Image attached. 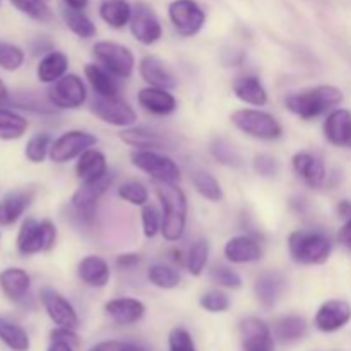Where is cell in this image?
<instances>
[{
	"mask_svg": "<svg viewBox=\"0 0 351 351\" xmlns=\"http://www.w3.org/2000/svg\"><path fill=\"white\" fill-rule=\"evenodd\" d=\"M137 103L143 106L146 112L153 115L167 117L177 110V98L170 93V89L154 88V86H146L137 93Z\"/></svg>",
	"mask_w": 351,
	"mask_h": 351,
	"instance_id": "obj_18",
	"label": "cell"
},
{
	"mask_svg": "<svg viewBox=\"0 0 351 351\" xmlns=\"http://www.w3.org/2000/svg\"><path fill=\"white\" fill-rule=\"evenodd\" d=\"M209 261V242L206 239H199L192 243L187 254V269L192 276H201L204 273Z\"/></svg>",
	"mask_w": 351,
	"mask_h": 351,
	"instance_id": "obj_40",
	"label": "cell"
},
{
	"mask_svg": "<svg viewBox=\"0 0 351 351\" xmlns=\"http://www.w3.org/2000/svg\"><path fill=\"white\" fill-rule=\"evenodd\" d=\"M291 167L293 171L312 189H319L324 185L326 180V167L319 156L312 153H302L293 154L291 158Z\"/></svg>",
	"mask_w": 351,
	"mask_h": 351,
	"instance_id": "obj_22",
	"label": "cell"
},
{
	"mask_svg": "<svg viewBox=\"0 0 351 351\" xmlns=\"http://www.w3.org/2000/svg\"><path fill=\"white\" fill-rule=\"evenodd\" d=\"M192 184H194L195 191L202 195L204 199L211 202H219L223 199V189L219 182L213 177L211 173L204 170H195L192 173Z\"/></svg>",
	"mask_w": 351,
	"mask_h": 351,
	"instance_id": "obj_37",
	"label": "cell"
},
{
	"mask_svg": "<svg viewBox=\"0 0 351 351\" xmlns=\"http://www.w3.org/2000/svg\"><path fill=\"white\" fill-rule=\"evenodd\" d=\"M233 93L242 103L254 106H264L267 103V91L256 75H242L232 84Z\"/></svg>",
	"mask_w": 351,
	"mask_h": 351,
	"instance_id": "obj_28",
	"label": "cell"
},
{
	"mask_svg": "<svg viewBox=\"0 0 351 351\" xmlns=\"http://www.w3.org/2000/svg\"><path fill=\"white\" fill-rule=\"evenodd\" d=\"M308 331L307 321L300 315H283V317L276 319L273 324V336L280 339L281 343H293L298 339L305 338Z\"/></svg>",
	"mask_w": 351,
	"mask_h": 351,
	"instance_id": "obj_31",
	"label": "cell"
},
{
	"mask_svg": "<svg viewBox=\"0 0 351 351\" xmlns=\"http://www.w3.org/2000/svg\"><path fill=\"white\" fill-rule=\"evenodd\" d=\"M223 252L230 263L250 264L263 257V245L252 235H237L225 243Z\"/></svg>",
	"mask_w": 351,
	"mask_h": 351,
	"instance_id": "obj_17",
	"label": "cell"
},
{
	"mask_svg": "<svg viewBox=\"0 0 351 351\" xmlns=\"http://www.w3.org/2000/svg\"><path fill=\"white\" fill-rule=\"evenodd\" d=\"M119 197H122L123 201L129 202V204L141 206V208H143V206L147 204L149 192H147L146 185L141 184V182L129 180L119 187Z\"/></svg>",
	"mask_w": 351,
	"mask_h": 351,
	"instance_id": "obj_42",
	"label": "cell"
},
{
	"mask_svg": "<svg viewBox=\"0 0 351 351\" xmlns=\"http://www.w3.org/2000/svg\"><path fill=\"white\" fill-rule=\"evenodd\" d=\"M84 75L98 96H119V86L113 79V74H110L105 67L88 64L84 67Z\"/></svg>",
	"mask_w": 351,
	"mask_h": 351,
	"instance_id": "obj_33",
	"label": "cell"
},
{
	"mask_svg": "<svg viewBox=\"0 0 351 351\" xmlns=\"http://www.w3.org/2000/svg\"><path fill=\"white\" fill-rule=\"evenodd\" d=\"M139 256L137 254H122V256L117 257V264L120 267H134L139 264Z\"/></svg>",
	"mask_w": 351,
	"mask_h": 351,
	"instance_id": "obj_52",
	"label": "cell"
},
{
	"mask_svg": "<svg viewBox=\"0 0 351 351\" xmlns=\"http://www.w3.org/2000/svg\"><path fill=\"white\" fill-rule=\"evenodd\" d=\"M120 350V341H103L98 343L96 346H93L89 351H119Z\"/></svg>",
	"mask_w": 351,
	"mask_h": 351,
	"instance_id": "obj_54",
	"label": "cell"
},
{
	"mask_svg": "<svg viewBox=\"0 0 351 351\" xmlns=\"http://www.w3.org/2000/svg\"><path fill=\"white\" fill-rule=\"evenodd\" d=\"M27 120L12 110L0 108V139L14 141L26 134Z\"/></svg>",
	"mask_w": 351,
	"mask_h": 351,
	"instance_id": "obj_35",
	"label": "cell"
},
{
	"mask_svg": "<svg viewBox=\"0 0 351 351\" xmlns=\"http://www.w3.org/2000/svg\"><path fill=\"white\" fill-rule=\"evenodd\" d=\"M147 280L156 288H161V290H173L180 285L182 278L177 269L167 266V264H153L147 269Z\"/></svg>",
	"mask_w": 351,
	"mask_h": 351,
	"instance_id": "obj_38",
	"label": "cell"
},
{
	"mask_svg": "<svg viewBox=\"0 0 351 351\" xmlns=\"http://www.w3.org/2000/svg\"><path fill=\"white\" fill-rule=\"evenodd\" d=\"M112 180L113 175L108 173L106 177L99 178V180L84 182V184L74 192V195H72V206H74L75 211H77L79 215H84V218H91L99 197L108 191V187L112 185Z\"/></svg>",
	"mask_w": 351,
	"mask_h": 351,
	"instance_id": "obj_16",
	"label": "cell"
},
{
	"mask_svg": "<svg viewBox=\"0 0 351 351\" xmlns=\"http://www.w3.org/2000/svg\"><path fill=\"white\" fill-rule=\"evenodd\" d=\"M139 74L147 82V86L163 89L177 88V75L171 72V69L161 58L154 57V55H146L141 60Z\"/></svg>",
	"mask_w": 351,
	"mask_h": 351,
	"instance_id": "obj_20",
	"label": "cell"
},
{
	"mask_svg": "<svg viewBox=\"0 0 351 351\" xmlns=\"http://www.w3.org/2000/svg\"><path fill=\"white\" fill-rule=\"evenodd\" d=\"M283 276L280 273H273V271L263 273L254 285V293H256L257 302L266 308L274 307L278 298H280L281 290H283Z\"/></svg>",
	"mask_w": 351,
	"mask_h": 351,
	"instance_id": "obj_29",
	"label": "cell"
},
{
	"mask_svg": "<svg viewBox=\"0 0 351 351\" xmlns=\"http://www.w3.org/2000/svg\"><path fill=\"white\" fill-rule=\"evenodd\" d=\"M96 143L98 139L86 130H67L51 143L50 160L58 165L67 163V161L81 156L86 149L93 147Z\"/></svg>",
	"mask_w": 351,
	"mask_h": 351,
	"instance_id": "obj_11",
	"label": "cell"
},
{
	"mask_svg": "<svg viewBox=\"0 0 351 351\" xmlns=\"http://www.w3.org/2000/svg\"><path fill=\"white\" fill-rule=\"evenodd\" d=\"M336 211H338V215L341 216L343 219H348L351 218V201H339L338 206H336Z\"/></svg>",
	"mask_w": 351,
	"mask_h": 351,
	"instance_id": "obj_55",
	"label": "cell"
},
{
	"mask_svg": "<svg viewBox=\"0 0 351 351\" xmlns=\"http://www.w3.org/2000/svg\"><path fill=\"white\" fill-rule=\"evenodd\" d=\"M48 351H74V346L64 341H51V345L48 346Z\"/></svg>",
	"mask_w": 351,
	"mask_h": 351,
	"instance_id": "obj_57",
	"label": "cell"
},
{
	"mask_svg": "<svg viewBox=\"0 0 351 351\" xmlns=\"http://www.w3.org/2000/svg\"><path fill=\"white\" fill-rule=\"evenodd\" d=\"M119 137L123 143L137 149H168V141L161 134L144 129V127H125L119 134Z\"/></svg>",
	"mask_w": 351,
	"mask_h": 351,
	"instance_id": "obj_27",
	"label": "cell"
},
{
	"mask_svg": "<svg viewBox=\"0 0 351 351\" xmlns=\"http://www.w3.org/2000/svg\"><path fill=\"white\" fill-rule=\"evenodd\" d=\"M129 24L132 36L143 45L156 43L161 38V34H163V27H161L156 12L153 10V7H149L144 2L134 5L132 17H130Z\"/></svg>",
	"mask_w": 351,
	"mask_h": 351,
	"instance_id": "obj_12",
	"label": "cell"
},
{
	"mask_svg": "<svg viewBox=\"0 0 351 351\" xmlns=\"http://www.w3.org/2000/svg\"><path fill=\"white\" fill-rule=\"evenodd\" d=\"M168 346H170V351H197L191 332L184 328L171 329L168 336Z\"/></svg>",
	"mask_w": 351,
	"mask_h": 351,
	"instance_id": "obj_48",
	"label": "cell"
},
{
	"mask_svg": "<svg viewBox=\"0 0 351 351\" xmlns=\"http://www.w3.org/2000/svg\"><path fill=\"white\" fill-rule=\"evenodd\" d=\"M324 136L329 144L338 147L351 146V112L346 108H336L326 117Z\"/></svg>",
	"mask_w": 351,
	"mask_h": 351,
	"instance_id": "obj_19",
	"label": "cell"
},
{
	"mask_svg": "<svg viewBox=\"0 0 351 351\" xmlns=\"http://www.w3.org/2000/svg\"><path fill=\"white\" fill-rule=\"evenodd\" d=\"M34 197L33 191L10 192L0 201V226H10L29 208Z\"/></svg>",
	"mask_w": 351,
	"mask_h": 351,
	"instance_id": "obj_25",
	"label": "cell"
},
{
	"mask_svg": "<svg viewBox=\"0 0 351 351\" xmlns=\"http://www.w3.org/2000/svg\"><path fill=\"white\" fill-rule=\"evenodd\" d=\"M254 170L261 177H274L280 171V163L269 154H257L254 158Z\"/></svg>",
	"mask_w": 351,
	"mask_h": 351,
	"instance_id": "obj_49",
	"label": "cell"
},
{
	"mask_svg": "<svg viewBox=\"0 0 351 351\" xmlns=\"http://www.w3.org/2000/svg\"><path fill=\"white\" fill-rule=\"evenodd\" d=\"M105 312L113 322L120 326H130L139 322L146 314V305L137 298L122 297L113 298V300L106 302Z\"/></svg>",
	"mask_w": 351,
	"mask_h": 351,
	"instance_id": "obj_21",
	"label": "cell"
},
{
	"mask_svg": "<svg viewBox=\"0 0 351 351\" xmlns=\"http://www.w3.org/2000/svg\"><path fill=\"white\" fill-rule=\"evenodd\" d=\"M93 55L110 74L120 79H129L134 72L136 58L130 48L115 41H98L93 47Z\"/></svg>",
	"mask_w": 351,
	"mask_h": 351,
	"instance_id": "obj_6",
	"label": "cell"
},
{
	"mask_svg": "<svg viewBox=\"0 0 351 351\" xmlns=\"http://www.w3.org/2000/svg\"><path fill=\"white\" fill-rule=\"evenodd\" d=\"M199 305L211 314H221L230 308V298L221 290H209L199 298Z\"/></svg>",
	"mask_w": 351,
	"mask_h": 351,
	"instance_id": "obj_43",
	"label": "cell"
},
{
	"mask_svg": "<svg viewBox=\"0 0 351 351\" xmlns=\"http://www.w3.org/2000/svg\"><path fill=\"white\" fill-rule=\"evenodd\" d=\"M31 48H33V51H34V55H38V53H48V51H51V43L50 41H47V40H36V41H33V43H31Z\"/></svg>",
	"mask_w": 351,
	"mask_h": 351,
	"instance_id": "obj_53",
	"label": "cell"
},
{
	"mask_svg": "<svg viewBox=\"0 0 351 351\" xmlns=\"http://www.w3.org/2000/svg\"><path fill=\"white\" fill-rule=\"evenodd\" d=\"M130 161L136 168L149 175L154 182H171L177 184L180 180V168L167 154H161L153 149H136L130 154Z\"/></svg>",
	"mask_w": 351,
	"mask_h": 351,
	"instance_id": "obj_7",
	"label": "cell"
},
{
	"mask_svg": "<svg viewBox=\"0 0 351 351\" xmlns=\"http://www.w3.org/2000/svg\"><path fill=\"white\" fill-rule=\"evenodd\" d=\"M345 96L341 89L331 84H321L288 95L285 98V106L293 115L304 120H312L331 110L332 106L339 105Z\"/></svg>",
	"mask_w": 351,
	"mask_h": 351,
	"instance_id": "obj_2",
	"label": "cell"
},
{
	"mask_svg": "<svg viewBox=\"0 0 351 351\" xmlns=\"http://www.w3.org/2000/svg\"><path fill=\"white\" fill-rule=\"evenodd\" d=\"M243 351H274L273 329L257 317H249L240 324Z\"/></svg>",
	"mask_w": 351,
	"mask_h": 351,
	"instance_id": "obj_15",
	"label": "cell"
},
{
	"mask_svg": "<svg viewBox=\"0 0 351 351\" xmlns=\"http://www.w3.org/2000/svg\"><path fill=\"white\" fill-rule=\"evenodd\" d=\"M288 250L295 263L304 266H321L331 256V240L317 230H295L288 237Z\"/></svg>",
	"mask_w": 351,
	"mask_h": 351,
	"instance_id": "obj_3",
	"label": "cell"
},
{
	"mask_svg": "<svg viewBox=\"0 0 351 351\" xmlns=\"http://www.w3.org/2000/svg\"><path fill=\"white\" fill-rule=\"evenodd\" d=\"M31 278L21 267H7L0 273V290L10 302H21L27 295Z\"/></svg>",
	"mask_w": 351,
	"mask_h": 351,
	"instance_id": "obj_24",
	"label": "cell"
},
{
	"mask_svg": "<svg viewBox=\"0 0 351 351\" xmlns=\"http://www.w3.org/2000/svg\"><path fill=\"white\" fill-rule=\"evenodd\" d=\"M7 96H9V91H7V86L3 84V81H2V79H0V103L5 101Z\"/></svg>",
	"mask_w": 351,
	"mask_h": 351,
	"instance_id": "obj_59",
	"label": "cell"
},
{
	"mask_svg": "<svg viewBox=\"0 0 351 351\" xmlns=\"http://www.w3.org/2000/svg\"><path fill=\"white\" fill-rule=\"evenodd\" d=\"M351 321V305L345 300H328L317 308L314 326L321 332H336Z\"/></svg>",
	"mask_w": 351,
	"mask_h": 351,
	"instance_id": "obj_14",
	"label": "cell"
},
{
	"mask_svg": "<svg viewBox=\"0 0 351 351\" xmlns=\"http://www.w3.org/2000/svg\"><path fill=\"white\" fill-rule=\"evenodd\" d=\"M91 112L101 122L113 127H132L137 122V113L125 99L120 96H98L91 101Z\"/></svg>",
	"mask_w": 351,
	"mask_h": 351,
	"instance_id": "obj_8",
	"label": "cell"
},
{
	"mask_svg": "<svg viewBox=\"0 0 351 351\" xmlns=\"http://www.w3.org/2000/svg\"><path fill=\"white\" fill-rule=\"evenodd\" d=\"M141 219H143V233L146 239H154L158 233H161V223H163V216L156 209V206L146 204L143 206V213H141Z\"/></svg>",
	"mask_w": 351,
	"mask_h": 351,
	"instance_id": "obj_44",
	"label": "cell"
},
{
	"mask_svg": "<svg viewBox=\"0 0 351 351\" xmlns=\"http://www.w3.org/2000/svg\"><path fill=\"white\" fill-rule=\"evenodd\" d=\"M47 98L51 106L60 110H77L88 98V89L82 79L75 74H65L48 89Z\"/></svg>",
	"mask_w": 351,
	"mask_h": 351,
	"instance_id": "obj_9",
	"label": "cell"
},
{
	"mask_svg": "<svg viewBox=\"0 0 351 351\" xmlns=\"http://www.w3.org/2000/svg\"><path fill=\"white\" fill-rule=\"evenodd\" d=\"M0 341L12 351H29L31 346L27 332L5 317H0Z\"/></svg>",
	"mask_w": 351,
	"mask_h": 351,
	"instance_id": "obj_34",
	"label": "cell"
},
{
	"mask_svg": "<svg viewBox=\"0 0 351 351\" xmlns=\"http://www.w3.org/2000/svg\"><path fill=\"white\" fill-rule=\"evenodd\" d=\"M108 171V165H106V158L101 151L95 149V147H89L86 149L81 156L77 158V163H75V175H77L79 180L84 184V182H95L99 178L106 177Z\"/></svg>",
	"mask_w": 351,
	"mask_h": 351,
	"instance_id": "obj_23",
	"label": "cell"
},
{
	"mask_svg": "<svg viewBox=\"0 0 351 351\" xmlns=\"http://www.w3.org/2000/svg\"><path fill=\"white\" fill-rule=\"evenodd\" d=\"M50 339L51 341L69 343V345H72L74 348L75 346H79V343H81V339H79V336L75 335L74 329H69V328H57L55 331H51Z\"/></svg>",
	"mask_w": 351,
	"mask_h": 351,
	"instance_id": "obj_50",
	"label": "cell"
},
{
	"mask_svg": "<svg viewBox=\"0 0 351 351\" xmlns=\"http://www.w3.org/2000/svg\"><path fill=\"white\" fill-rule=\"evenodd\" d=\"M233 125L245 136L261 141H276L283 136V127L278 119L264 110L240 108L230 115Z\"/></svg>",
	"mask_w": 351,
	"mask_h": 351,
	"instance_id": "obj_4",
	"label": "cell"
},
{
	"mask_svg": "<svg viewBox=\"0 0 351 351\" xmlns=\"http://www.w3.org/2000/svg\"><path fill=\"white\" fill-rule=\"evenodd\" d=\"M209 276H211V280L216 285H219L223 288H228V290H239L242 287V278H240V274L228 266L218 264V266L213 267Z\"/></svg>",
	"mask_w": 351,
	"mask_h": 351,
	"instance_id": "obj_45",
	"label": "cell"
},
{
	"mask_svg": "<svg viewBox=\"0 0 351 351\" xmlns=\"http://www.w3.org/2000/svg\"><path fill=\"white\" fill-rule=\"evenodd\" d=\"M154 189L163 208L161 235L168 242H178L187 225V197L184 191L171 182H156Z\"/></svg>",
	"mask_w": 351,
	"mask_h": 351,
	"instance_id": "obj_1",
	"label": "cell"
},
{
	"mask_svg": "<svg viewBox=\"0 0 351 351\" xmlns=\"http://www.w3.org/2000/svg\"><path fill=\"white\" fill-rule=\"evenodd\" d=\"M119 351H149V348L141 343H134V341H123L120 343V350Z\"/></svg>",
	"mask_w": 351,
	"mask_h": 351,
	"instance_id": "obj_56",
	"label": "cell"
},
{
	"mask_svg": "<svg viewBox=\"0 0 351 351\" xmlns=\"http://www.w3.org/2000/svg\"><path fill=\"white\" fill-rule=\"evenodd\" d=\"M17 10H21L26 16L33 17V19L38 21H47L50 19L51 14L50 9L45 5L43 0H9Z\"/></svg>",
	"mask_w": 351,
	"mask_h": 351,
	"instance_id": "obj_47",
	"label": "cell"
},
{
	"mask_svg": "<svg viewBox=\"0 0 351 351\" xmlns=\"http://www.w3.org/2000/svg\"><path fill=\"white\" fill-rule=\"evenodd\" d=\"M99 17L113 29H122L130 23L132 7L127 0H103L99 5Z\"/></svg>",
	"mask_w": 351,
	"mask_h": 351,
	"instance_id": "obj_32",
	"label": "cell"
},
{
	"mask_svg": "<svg viewBox=\"0 0 351 351\" xmlns=\"http://www.w3.org/2000/svg\"><path fill=\"white\" fill-rule=\"evenodd\" d=\"M209 151H211L213 158L218 163L225 165V167H242V156H240V153L233 147V144H230L223 137H215L211 141V144H209Z\"/></svg>",
	"mask_w": 351,
	"mask_h": 351,
	"instance_id": "obj_39",
	"label": "cell"
},
{
	"mask_svg": "<svg viewBox=\"0 0 351 351\" xmlns=\"http://www.w3.org/2000/svg\"><path fill=\"white\" fill-rule=\"evenodd\" d=\"M67 55L62 53V51L58 50H51L48 51V53H45V57L40 60L36 74L41 82H45V84H53L55 81H58V79L64 77V75L67 74Z\"/></svg>",
	"mask_w": 351,
	"mask_h": 351,
	"instance_id": "obj_30",
	"label": "cell"
},
{
	"mask_svg": "<svg viewBox=\"0 0 351 351\" xmlns=\"http://www.w3.org/2000/svg\"><path fill=\"white\" fill-rule=\"evenodd\" d=\"M62 17H64L67 27L75 36L88 40V38H93L96 34V26L88 16L82 14V10H74L67 7V9L62 10Z\"/></svg>",
	"mask_w": 351,
	"mask_h": 351,
	"instance_id": "obj_36",
	"label": "cell"
},
{
	"mask_svg": "<svg viewBox=\"0 0 351 351\" xmlns=\"http://www.w3.org/2000/svg\"><path fill=\"white\" fill-rule=\"evenodd\" d=\"M24 51L16 45L0 41V67L5 71H17L24 64Z\"/></svg>",
	"mask_w": 351,
	"mask_h": 351,
	"instance_id": "obj_46",
	"label": "cell"
},
{
	"mask_svg": "<svg viewBox=\"0 0 351 351\" xmlns=\"http://www.w3.org/2000/svg\"><path fill=\"white\" fill-rule=\"evenodd\" d=\"M50 147L51 137L48 136V134H34V136L27 141L24 154H26V158L31 163H43L45 158L50 156Z\"/></svg>",
	"mask_w": 351,
	"mask_h": 351,
	"instance_id": "obj_41",
	"label": "cell"
},
{
	"mask_svg": "<svg viewBox=\"0 0 351 351\" xmlns=\"http://www.w3.org/2000/svg\"><path fill=\"white\" fill-rule=\"evenodd\" d=\"M65 5L69 9H74V10H84L86 5H88L89 0H64Z\"/></svg>",
	"mask_w": 351,
	"mask_h": 351,
	"instance_id": "obj_58",
	"label": "cell"
},
{
	"mask_svg": "<svg viewBox=\"0 0 351 351\" xmlns=\"http://www.w3.org/2000/svg\"><path fill=\"white\" fill-rule=\"evenodd\" d=\"M77 276L93 288H103L110 281V266L103 257L86 256L77 266Z\"/></svg>",
	"mask_w": 351,
	"mask_h": 351,
	"instance_id": "obj_26",
	"label": "cell"
},
{
	"mask_svg": "<svg viewBox=\"0 0 351 351\" xmlns=\"http://www.w3.org/2000/svg\"><path fill=\"white\" fill-rule=\"evenodd\" d=\"M338 240L351 250V218L345 219V225L341 226V230L338 233Z\"/></svg>",
	"mask_w": 351,
	"mask_h": 351,
	"instance_id": "obj_51",
	"label": "cell"
},
{
	"mask_svg": "<svg viewBox=\"0 0 351 351\" xmlns=\"http://www.w3.org/2000/svg\"><path fill=\"white\" fill-rule=\"evenodd\" d=\"M168 16L180 36H195L206 23V14L195 0H173L168 7Z\"/></svg>",
	"mask_w": 351,
	"mask_h": 351,
	"instance_id": "obj_10",
	"label": "cell"
},
{
	"mask_svg": "<svg viewBox=\"0 0 351 351\" xmlns=\"http://www.w3.org/2000/svg\"><path fill=\"white\" fill-rule=\"evenodd\" d=\"M40 300L47 311L48 317L57 324V328L75 329L79 326V317L75 308L72 307L71 302L62 297L53 288H43L40 291Z\"/></svg>",
	"mask_w": 351,
	"mask_h": 351,
	"instance_id": "obj_13",
	"label": "cell"
},
{
	"mask_svg": "<svg viewBox=\"0 0 351 351\" xmlns=\"http://www.w3.org/2000/svg\"><path fill=\"white\" fill-rule=\"evenodd\" d=\"M55 240H57V228L50 219L38 223L36 219L27 218L23 221L17 235V250L23 256L47 252L53 249Z\"/></svg>",
	"mask_w": 351,
	"mask_h": 351,
	"instance_id": "obj_5",
	"label": "cell"
}]
</instances>
